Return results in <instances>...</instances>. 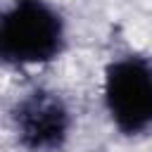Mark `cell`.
<instances>
[{
	"mask_svg": "<svg viewBox=\"0 0 152 152\" xmlns=\"http://www.w3.org/2000/svg\"><path fill=\"white\" fill-rule=\"evenodd\" d=\"M64 50V21L45 0H14L0 12V64H43Z\"/></svg>",
	"mask_w": 152,
	"mask_h": 152,
	"instance_id": "cell-1",
	"label": "cell"
},
{
	"mask_svg": "<svg viewBox=\"0 0 152 152\" xmlns=\"http://www.w3.org/2000/svg\"><path fill=\"white\" fill-rule=\"evenodd\" d=\"M104 104L114 126L126 135L152 128V59L126 55L104 71Z\"/></svg>",
	"mask_w": 152,
	"mask_h": 152,
	"instance_id": "cell-2",
	"label": "cell"
},
{
	"mask_svg": "<svg viewBox=\"0 0 152 152\" xmlns=\"http://www.w3.org/2000/svg\"><path fill=\"white\" fill-rule=\"evenodd\" d=\"M12 121L19 142L31 152H57L71 128V116L62 97L43 88L19 100Z\"/></svg>",
	"mask_w": 152,
	"mask_h": 152,
	"instance_id": "cell-3",
	"label": "cell"
}]
</instances>
